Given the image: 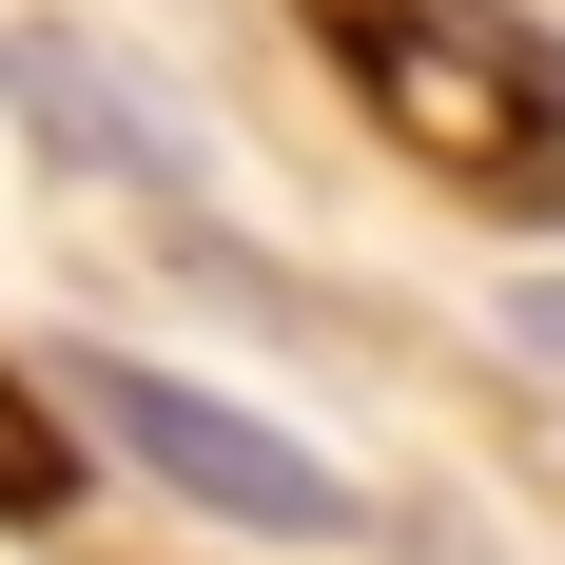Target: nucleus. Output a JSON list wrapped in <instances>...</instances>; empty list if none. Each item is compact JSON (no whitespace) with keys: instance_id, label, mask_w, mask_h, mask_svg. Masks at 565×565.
<instances>
[{"instance_id":"nucleus-4","label":"nucleus","mask_w":565,"mask_h":565,"mask_svg":"<svg viewBox=\"0 0 565 565\" xmlns=\"http://www.w3.org/2000/svg\"><path fill=\"white\" fill-rule=\"evenodd\" d=\"M58 508H78V429L40 371H0V526H58Z\"/></svg>"},{"instance_id":"nucleus-2","label":"nucleus","mask_w":565,"mask_h":565,"mask_svg":"<svg viewBox=\"0 0 565 565\" xmlns=\"http://www.w3.org/2000/svg\"><path fill=\"white\" fill-rule=\"evenodd\" d=\"M58 391L98 409V429L157 468L175 508H215V526H274V546H332V526H351V468H332V449H292V429H254V409H234V391H195V371L58 351Z\"/></svg>"},{"instance_id":"nucleus-3","label":"nucleus","mask_w":565,"mask_h":565,"mask_svg":"<svg viewBox=\"0 0 565 565\" xmlns=\"http://www.w3.org/2000/svg\"><path fill=\"white\" fill-rule=\"evenodd\" d=\"M0 98H20V137H40V157L137 175V195H195V117H175L137 58H98V40H58V20H20V40H0Z\"/></svg>"},{"instance_id":"nucleus-1","label":"nucleus","mask_w":565,"mask_h":565,"mask_svg":"<svg viewBox=\"0 0 565 565\" xmlns=\"http://www.w3.org/2000/svg\"><path fill=\"white\" fill-rule=\"evenodd\" d=\"M312 40L409 175H449L508 234H565V40L526 0H312Z\"/></svg>"},{"instance_id":"nucleus-5","label":"nucleus","mask_w":565,"mask_h":565,"mask_svg":"<svg viewBox=\"0 0 565 565\" xmlns=\"http://www.w3.org/2000/svg\"><path fill=\"white\" fill-rule=\"evenodd\" d=\"M508 332H526V351L565 371V274H526V292H508Z\"/></svg>"}]
</instances>
